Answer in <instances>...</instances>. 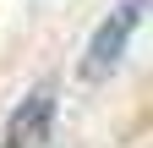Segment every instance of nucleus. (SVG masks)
<instances>
[{"label": "nucleus", "mask_w": 153, "mask_h": 148, "mask_svg": "<svg viewBox=\"0 0 153 148\" xmlns=\"http://www.w3.org/2000/svg\"><path fill=\"white\" fill-rule=\"evenodd\" d=\"M49 121H55V82H38L33 93H27L22 104L11 110L0 148H44V137H49Z\"/></svg>", "instance_id": "f03ea898"}, {"label": "nucleus", "mask_w": 153, "mask_h": 148, "mask_svg": "<svg viewBox=\"0 0 153 148\" xmlns=\"http://www.w3.org/2000/svg\"><path fill=\"white\" fill-rule=\"evenodd\" d=\"M142 6H148V0H120V6L99 22V33L88 39V61H82V77H88V82H104L109 71L126 61L131 33L142 28Z\"/></svg>", "instance_id": "f257e3e1"}]
</instances>
